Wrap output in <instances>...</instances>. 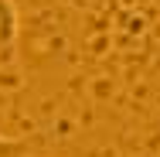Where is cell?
Segmentation results:
<instances>
[{
  "label": "cell",
  "mask_w": 160,
  "mask_h": 157,
  "mask_svg": "<svg viewBox=\"0 0 160 157\" xmlns=\"http://www.w3.org/2000/svg\"><path fill=\"white\" fill-rule=\"evenodd\" d=\"M17 31H21V17H17L14 0H0V55H7L14 48Z\"/></svg>",
  "instance_id": "6da1fadb"
},
{
  "label": "cell",
  "mask_w": 160,
  "mask_h": 157,
  "mask_svg": "<svg viewBox=\"0 0 160 157\" xmlns=\"http://www.w3.org/2000/svg\"><path fill=\"white\" fill-rule=\"evenodd\" d=\"M21 154H24V144L0 133V157H21Z\"/></svg>",
  "instance_id": "7a4b0ae2"
}]
</instances>
